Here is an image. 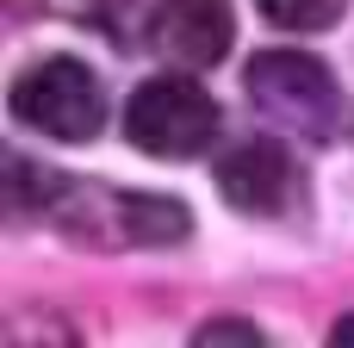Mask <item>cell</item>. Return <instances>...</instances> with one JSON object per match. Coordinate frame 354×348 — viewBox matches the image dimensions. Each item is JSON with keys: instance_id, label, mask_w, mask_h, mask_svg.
<instances>
[{"instance_id": "cell-5", "label": "cell", "mask_w": 354, "mask_h": 348, "mask_svg": "<svg viewBox=\"0 0 354 348\" xmlns=\"http://www.w3.org/2000/svg\"><path fill=\"white\" fill-rule=\"evenodd\" d=\"M218 193L243 218H286L299 205V162L280 137H243L218 156Z\"/></svg>"}, {"instance_id": "cell-3", "label": "cell", "mask_w": 354, "mask_h": 348, "mask_svg": "<svg viewBox=\"0 0 354 348\" xmlns=\"http://www.w3.org/2000/svg\"><path fill=\"white\" fill-rule=\"evenodd\" d=\"M6 112L50 143H87L106 131V81L81 56H44L12 81Z\"/></svg>"}, {"instance_id": "cell-7", "label": "cell", "mask_w": 354, "mask_h": 348, "mask_svg": "<svg viewBox=\"0 0 354 348\" xmlns=\"http://www.w3.org/2000/svg\"><path fill=\"white\" fill-rule=\"evenodd\" d=\"M261 6V19H274L280 31H330V25H342V12H348V0H255Z\"/></svg>"}, {"instance_id": "cell-1", "label": "cell", "mask_w": 354, "mask_h": 348, "mask_svg": "<svg viewBox=\"0 0 354 348\" xmlns=\"http://www.w3.org/2000/svg\"><path fill=\"white\" fill-rule=\"evenodd\" d=\"M44 218L81 249H174L193 230V212L180 199L131 193V187H106V181H81V174H62Z\"/></svg>"}, {"instance_id": "cell-2", "label": "cell", "mask_w": 354, "mask_h": 348, "mask_svg": "<svg viewBox=\"0 0 354 348\" xmlns=\"http://www.w3.org/2000/svg\"><path fill=\"white\" fill-rule=\"evenodd\" d=\"M243 93H249V106H255L274 131H286V137L330 143V137L342 131V87H336V75H330L311 50H261V56H249Z\"/></svg>"}, {"instance_id": "cell-8", "label": "cell", "mask_w": 354, "mask_h": 348, "mask_svg": "<svg viewBox=\"0 0 354 348\" xmlns=\"http://www.w3.org/2000/svg\"><path fill=\"white\" fill-rule=\"evenodd\" d=\"M193 342H199V348H205V342H261V330L243 324V318H218V324H205Z\"/></svg>"}, {"instance_id": "cell-9", "label": "cell", "mask_w": 354, "mask_h": 348, "mask_svg": "<svg viewBox=\"0 0 354 348\" xmlns=\"http://www.w3.org/2000/svg\"><path fill=\"white\" fill-rule=\"evenodd\" d=\"M330 342H354V318H336V330H330Z\"/></svg>"}, {"instance_id": "cell-6", "label": "cell", "mask_w": 354, "mask_h": 348, "mask_svg": "<svg viewBox=\"0 0 354 348\" xmlns=\"http://www.w3.org/2000/svg\"><path fill=\"white\" fill-rule=\"evenodd\" d=\"M230 31H236V12L230 0H156L143 37L162 62L174 68H212L230 56Z\"/></svg>"}, {"instance_id": "cell-4", "label": "cell", "mask_w": 354, "mask_h": 348, "mask_svg": "<svg viewBox=\"0 0 354 348\" xmlns=\"http://www.w3.org/2000/svg\"><path fill=\"white\" fill-rule=\"evenodd\" d=\"M124 137L156 162H193L218 143V100L187 75H156L124 100Z\"/></svg>"}]
</instances>
